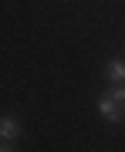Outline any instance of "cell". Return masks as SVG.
<instances>
[{"label": "cell", "mask_w": 125, "mask_h": 152, "mask_svg": "<svg viewBox=\"0 0 125 152\" xmlns=\"http://www.w3.org/2000/svg\"><path fill=\"white\" fill-rule=\"evenodd\" d=\"M98 112H102L108 122H125V112H122V105L112 98V91H105L102 98H98Z\"/></svg>", "instance_id": "1"}, {"label": "cell", "mask_w": 125, "mask_h": 152, "mask_svg": "<svg viewBox=\"0 0 125 152\" xmlns=\"http://www.w3.org/2000/svg\"><path fill=\"white\" fill-rule=\"evenodd\" d=\"M17 135H20V122H17L14 115H4V118H0V139L17 142Z\"/></svg>", "instance_id": "2"}, {"label": "cell", "mask_w": 125, "mask_h": 152, "mask_svg": "<svg viewBox=\"0 0 125 152\" xmlns=\"http://www.w3.org/2000/svg\"><path fill=\"white\" fill-rule=\"evenodd\" d=\"M105 78H108V81H125V58H112L108 64H105Z\"/></svg>", "instance_id": "3"}, {"label": "cell", "mask_w": 125, "mask_h": 152, "mask_svg": "<svg viewBox=\"0 0 125 152\" xmlns=\"http://www.w3.org/2000/svg\"><path fill=\"white\" fill-rule=\"evenodd\" d=\"M112 98L122 105V112H125V85H118V88H112Z\"/></svg>", "instance_id": "4"}]
</instances>
